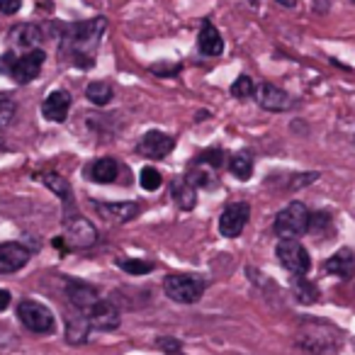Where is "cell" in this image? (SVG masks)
Masks as SVG:
<instances>
[{
    "mask_svg": "<svg viewBox=\"0 0 355 355\" xmlns=\"http://www.w3.org/2000/svg\"><path fill=\"white\" fill-rule=\"evenodd\" d=\"M8 306H10V292L0 290V311H6Z\"/></svg>",
    "mask_w": 355,
    "mask_h": 355,
    "instance_id": "obj_35",
    "label": "cell"
},
{
    "mask_svg": "<svg viewBox=\"0 0 355 355\" xmlns=\"http://www.w3.org/2000/svg\"><path fill=\"white\" fill-rule=\"evenodd\" d=\"M103 30H105V20H95V22H80V25H76L66 35V46H69L71 56H73V61L80 69H88L93 64L95 46H98Z\"/></svg>",
    "mask_w": 355,
    "mask_h": 355,
    "instance_id": "obj_1",
    "label": "cell"
},
{
    "mask_svg": "<svg viewBox=\"0 0 355 355\" xmlns=\"http://www.w3.org/2000/svg\"><path fill=\"white\" fill-rule=\"evenodd\" d=\"M139 180H141V188H144V190H148V193L158 190V188H161V183H163L161 173H158L153 166L141 168V175H139Z\"/></svg>",
    "mask_w": 355,
    "mask_h": 355,
    "instance_id": "obj_27",
    "label": "cell"
},
{
    "mask_svg": "<svg viewBox=\"0 0 355 355\" xmlns=\"http://www.w3.org/2000/svg\"><path fill=\"white\" fill-rule=\"evenodd\" d=\"M64 239L76 248H88L98 241V229L85 217H69L64 224Z\"/></svg>",
    "mask_w": 355,
    "mask_h": 355,
    "instance_id": "obj_7",
    "label": "cell"
},
{
    "mask_svg": "<svg viewBox=\"0 0 355 355\" xmlns=\"http://www.w3.org/2000/svg\"><path fill=\"white\" fill-rule=\"evenodd\" d=\"M98 212L103 214L105 219H110V222L124 224L137 217L139 205L137 202H98Z\"/></svg>",
    "mask_w": 355,
    "mask_h": 355,
    "instance_id": "obj_15",
    "label": "cell"
},
{
    "mask_svg": "<svg viewBox=\"0 0 355 355\" xmlns=\"http://www.w3.org/2000/svg\"><path fill=\"white\" fill-rule=\"evenodd\" d=\"M85 98L93 105H107L112 100V88H110L105 80H93V83L85 88Z\"/></svg>",
    "mask_w": 355,
    "mask_h": 355,
    "instance_id": "obj_23",
    "label": "cell"
},
{
    "mask_svg": "<svg viewBox=\"0 0 355 355\" xmlns=\"http://www.w3.org/2000/svg\"><path fill=\"white\" fill-rule=\"evenodd\" d=\"M198 46L205 56H219L224 51V42H222V35L219 30L212 25V22H205L202 30H200V37H198Z\"/></svg>",
    "mask_w": 355,
    "mask_h": 355,
    "instance_id": "obj_16",
    "label": "cell"
},
{
    "mask_svg": "<svg viewBox=\"0 0 355 355\" xmlns=\"http://www.w3.org/2000/svg\"><path fill=\"white\" fill-rule=\"evenodd\" d=\"M292 292H295V297L302 304H311V302L319 300V287L306 280L304 275H295V280H292Z\"/></svg>",
    "mask_w": 355,
    "mask_h": 355,
    "instance_id": "obj_20",
    "label": "cell"
},
{
    "mask_svg": "<svg viewBox=\"0 0 355 355\" xmlns=\"http://www.w3.org/2000/svg\"><path fill=\"white\" fill-rule=\"evenodd\" d=\"M275 3H280V6H285V8H295L297 6V0H275Z\"/></svg>",
    "mask_w": 355,
    "mask_h": 355,
    "instance_id": "obj_36",
    "label": "cell"
},
{
    "mask_svg": "<svg viewBox=\"0 0 355 355\" xmlns=\"http://www.w3.org/2000/svg\"><path fill=\"white\" fill-rule=\"evenodd\" d=\"M277 261L285 270H290L292 275H306L311 270V258L306 253V248L295 239H282L275 248Z\"/></svg>",
    "mask_w": 355,
    "mask_h": 355,
    "instance_id": "obj_5",
    "label": "cell"
},
{
    "mask_svg": "<svg viewBox=\"0 0 355 355\" xmlns=\"http://www.w3.org/2000/svg\"><path fill=\"white\" fill-rule=\"evenodd\" d=\"M272 229L280 239H300L302 234L309 232V209L302 202L287 205L285 209L277 212Z\"/></svg>",
    "mask_w": 355,
    "mask_h": 355,
    "instance_id": "obj_2",
    "label": "cell"
},
{
    "mask_svg": "<svg viewBox=\"0 0 355 355\" xmlns=\"http://www.w3.org/2000/svg\"><path fill=\"white\" fill-rule=\"evenodd\" d=\"M222 156L224 153L219 151V148H214V151H205L202 156L198 158L195 163H200V166H209V168H217L219 163H222Z\"/></svg>",
    "mask_w": 355,
    "mask_h": 355,
    "instance_id": "obj_31",
    "label": "cell"
},
{
    "mask_svg": "<svg viewBox=\"0 0 355 355\" xmlns=\"http://www.w3.org/2000/svg\"><path fill=\"white\" fill-rule=\"evenodd\" d=\"M90 175H93V180H95V183H100V185L114 183V180H117V175H119L117 161H114V158H100V161H95Z\"/></svg>",
    "mask_w": 355,
    "mask_h": 355,
    "instance_id": "obj_18",
    "label": "cell"
},
{
    "mask_svg": "<svg viewBox=\"0 0 355 355\" xmlns=\"http://www.w3.org/2000/svg\"><path fill=\"white\" fill-rule=\"evenodd\" d=\"M353 268H355V256L350 248H340L338 253H334V256L326 261V270L338 277H350L353 275Z\"/></svg>",
    "mask_w": 355,
    "mask_h": 355,
    "instance_id": "obj_17",
    "label": "cell"
},
{
    "mask_svg": "<svg viewBox=\"0 0 355 355\" xmlns=\"http://www.w3.org/2000/svg\"><path fill=\"white\" fill-rule=\"evenodd\" d=\"M71 110V95L66 90H54L42 105V112L49 122H64Z\"/></svg>",
    "mask_w": 355,
    "mask_h": 355,
    "instance_id": "obj_13",
    "label": "cell"
},
{
    "mask_svg": "<svg viewBox=\"0 0 355 355\" xmlns=\"http://www.w3.org/2000/svg\"><path fill=\"white\" fill-rule=\"evenodd\" d=\"M66 295H69V302L76 306V309H80L85 314V311L90 309V306L98 302V290H95L93 285H88V282H69V287H66Z\"/></svg>",
    "mask_w": 355,
    "mask_h": 355,
    "instance_id": "obj_14",
    "label": "cell"
},
{
    "mask_svg": "<svg viewBox=\"0 0 355 355\" xmlns=\"http://www.w3.org/2000/svg\"><path fill=\"white\" fill-rule=\"evenodd\" d=\"M88 324L95 331H114L119 326V309L107 300H98L88 311Z\"/></svg>",
    "mask_w": 355,
    "mask_h": 355,
    "instance_id": "obj_8",
    "label": "cell"
},
{
    "mask_svg": "<svg viewBox=\"0 0 355 355\" xmlns=\"http://www.w3.org/2000/svg\"><path fill=\"white\" fill-rule=\"evenodd\" d=\"M117 266L122 268L124 272H129V275H146V272L153 270L151 261H139V258H119Z\"/></svg>",
    "mask_w": 355,
    "mask_h": 355,
    "instance_id": "obj_24",
    "label": "cell"
},
{
    "mask_svg": "<svg viewBox=\"0 0 355 355\" xmlns=\"http://www.w3.org/2000/svg\"><path fill=\"white\" fill-rule=\"evenodd\" d=\"M324 227H329V214H324V212L309 214V232L319 234V232H324Z\"/></svg>",
    "mask_w": 355,
    "mask_h": 355,
    "instance_id": "obj_32",
    "label": "cell"
},
{
    "mask_svg": "<svg viewBox=\"0 0 355 355\" xmlns=\"http://www.w3.org/2000/svg\"><path fill=\"white\" fill-rule=\"evenodd\" d=\"M44 59H46V54L42 49H30L25 56H20V59L15 61L12 78H15L17 83H30V80H35L37 76H40Z\"/></svg>",
    "mask_w": 355,
    "mask_h": 355,
    "instance_id": "obj_11",
    "label": "cell"
},
{
    "mask_svg": "<svg viewBox=\"0 0 355 355\" xmlns=\"http://www.w3.org/2000/svg\"><path fill=\"white\" fill-rule=\"evenodd\" d=\"M175 148V141H173V137H168V134L163 132H148L146 137L139 141L137 151L141 153L144 158H166L168 153Z\"/></svg>",
    "mask_w": 355,
    "mask_h": 355,
    "instance_id": "obj_12",
    "label": "cell"
},
{
    "mask_svg": "<svg viewBox=\"0 0 355 355\" xmlns=\"http://www.w3.org/2000/svg\"><path fill=\"white\" fill-rule=\"evenodd\" d=\"M15 110H17V105L12 103L8 95H0V129L10 124V119L15 117Z\"/></svg>",
    "mask_w": 355,
    "mask_h": 355,
    "instance_id": "obj_30",
    "label": "cell"
},
{
    "mask_svg": "<svg viewBox=\"0 0 355 355\" xmlns=\"http://www.w3.org/2000/svg\"><path fill=\"white\" fill-rule=\"evenodd\" d=\"M256 100L263 110H270V112H285V110L292 107V98L280 90L272 83H261L256 88Z\"/></svg>",
    "mask_w": 355,
    "mask_h": 355,
    "instance_id": "obj_10",
    "label": "cell"
},
{
    "mask_svg": "<svg viewBox=\"0 0 355 355\" xmlns=\"http://www.w3.org/2000/svg\"><path fill=\"white\" fill-rule=\"evenodd\" d=\"M17 319H20L22 326H25L27 331H32V334H49V331H54V324H56L49 306L35 300H25L17 304Z\"/></svg>",
    "mask_w": 355,
    "mask_h": 355,
    "instance_id": "obj_3",
    "label": "cell"
},
{
    "mask_svg": "<svg viewBox=\"0 0 355 355\" xmlns=\"http://www.w3.org/2000/svg\"><path fill=\"white\" fill-rule=\"evenodd\" d=\"M20 8H22V0H0V10L6 12V15H15Z\"/></svg>",
    "mask_w": 355,
    "mask_h": 355,
    "instance_id": "obj_34",
    "label": "cell"
},
{
    "mask_svg": "<svg viewBox=\"0 0 355 355\" xmlns=\"http://www.w3.org/2000/svg\"><path fill=\"white\" fill-rule=\"evenodd\" d=\"M90 334V324H88V316H69L66 319V338L71 343H83Z\"/></svg>",
    "mask_w": 355,
    "mask_h": 355,
    "instance_id": "obj_21",
    "label": "cell"
},
{
    "mask_svg": "<svg viewBox=\"0 0 355 355\" xmlns=\"http://www.w3.org/2000/svg\"><path fill=\"white\" fill-rule=\"evenodd\" d=\"M171 195L178 205L183 209H193L198 205V195H195V185L185 183V180H173L171 185Z\"/></svg>",
    "mask_w": 355,
    "mask_h": 355,
    "instance_id": "obj_19",
    "label": "cell"
},
{
    "mask_svg": "<svg viewBox=\"0 0 355 355\" xmlns=\"http://www.w3.org/2000/svg\"><path fill=\"white\" fill-rule=\"evenodd\" d=\"M15 56L8 51V54H3L0 56V73H8V76H12V69H15Z\"/></svg>",
    "mask_w": 355,
    "mask_h": 355,
    "instance_id": "obj_33",
    "label": "cell"
},
{
    "mask_svg": "<svg viewBox=\"0 0 355 355\" xmlns=\"http://www.w3.org/2000/svg\"><path fill=\"white\" fill-rule=\"evenodd\" d=\"M30 248H25L17 241L0 243V275H10L17 272L30 263Z\"/></svg>",
    "mask_w": 355,
    "mask_h": 355,
    "instance_id": "obj_9",
    "label": "cell"
},
{
    "mask_svg": "<svg viewBox=\"0 0 355 355\" xmlns=\"http://www.w3.org/2000/svg\"><path fill=\"white\" fill-rule=\"evenodd\" d=\"M256 93V85H253L251 76H239L232 85V95L234 98H248V95Z\"/></svg>",
    "mask_w": 355,
    "mask_h": 355,
    "instance_id": "obj_28",
    "label": "cell"
},
{
    "mask_svg": "<svg viewBox=\"0 0 355 355\" xmlns=\"http://www.w3.org/2000/svg\"><path fill=\"white\" fill-rule=\"evenodd\" d=\"M248 217H251V205L248 202H234L219 217V232L227 239H236L241 236L243 227H246Z\"/></svg>",
    "mask_w": 355,
    "mask_h": 355,
    "instance_id": "obj_6",
    "label": "cell"
},
{
    "mask_svg": "<svg viewBox=\"0 0 355 355\" xmlns=\"http://www.w3.org/2000/svg\"><path fill=\"white\" fill-rule=\"evenodd\" d=\"M42 180H44V185L49 190H54L59 198H64V200H69V195H71V188H69V183H66L64 178L61 175H56V173H42Z\"/></svg>",
    "mask_w": 355,
    "mask_h": 355,
    "instance_id": "obj_25",
    "label": "cell"
},
{
    "mask_svg": "<svg viewBox=\"0 0 355 355\" xmlns=\"http://www.w3.org/2000/svg\"><path fill=\"white\" fill-rule=\"evenodd\" d=\"M229 171H232L239 180H248V178L253 175V158L248 156L246 151L236 153V156H232V161H229Z\"/></svg>",
    "mask_w": 355,
    "mask_h": 355,
    "instance_id": "obj_22",
    "label": "cell"
},
{
    "mask_svg": "<svg viewBox=\"0 0 355 355\" xmlns=\"http://www.w3.org/2000/svg\"><path fill=\"white\" fill-rule=\"evenodd\" d=\"M163 292H166L173 302L195 304V302L202 297L205 285L200 277H193V275H168L166 280H163Z\"/></svg>",
    "mask_w": 355,
    "mask_h": 355,
    "instance_id": "obj_4",
    "label": "cell"
},
{
    "mask_svg": "<svg viewBox=\"0 0 355 355\" xmlns=\"http://www.w3.org/2000/svg\"><path fill=\"white\" fill-rule=\"evenodd\" d=\"M190 183H193L195 188H209V185H214V178L209 171H205V166L195 163V171L190 173Z\"/></svg>",
    "mask_w": 355,
    "mask_h": 355,
    "instance_id": "obj_29",
    "label": "cell"
},
{
    "mask_svg": "<svg viewBox=\"0 0 355 355\" xmlns=\"http://www.w3.org/2000/svg\"><path fill=\"white\" fill-rule=\"evenodd\" d=\"M15 40L20 42L22 46H37L42 40V30L35 25H22L15 30Z\"/></svg>",
    "mask_w": 355,
    "mask_h": 355,
    "instance_id": "obj_26",
    "label": "cell"
}]
</instances>
